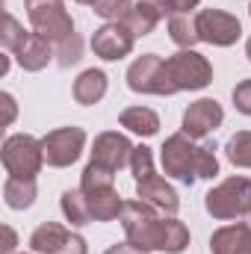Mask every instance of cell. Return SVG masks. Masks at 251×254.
<instances>
[{"label":"cell","mask_w":251,"mask_h":254,"mask_svg":"<svg viewBox=\"0 0 251 254\" xmlns=\"http://www.w3.org/2000/svg\"><path fill=\"white\" fill-rule=\"evenodd\" d=\"M249 15H251V3H249Z\"/></svg>","instance_id":"cell-37"},{"label":"cell","mask_w":251,"mask_h":254,"mask_svg":"<svg viewBox=\"0 0 251 254\" xmlns=\"http://www.w3.org/2000/svg\"><path fill=\"white\" fill-rule=\"evenodd\" d=\"M133 142L127 139L125 133L119 130H104L95 136L92 142V163L98 166H107L113 172H122L125 166H130V157H133Z\"/></svg>","instance_id":"cell-11"},{"label":"cell","mask_w":251,"mask_h":254,"mask_svg":"<svg viewBox=\"0 0 251 254\" xmlns=\"http://www.w3.org/2000/svg\"><path fill=\"white\" fill-rule=\"evenodd\" d=\"M15 57V63L21 65L24 71H42V68H48V65L54 63V57H57V48L45 39V36H39V33H27V39L21 42V48L12 54Z\"/></svg>","instance_id":"cell-15"},{"label":"cell","mask_w":251,"mask_h":254,"mask_svg":"<svg viewBox=\"0 0 251 254\" xmlns=\"http://www.w3.org/2000/svg\"><path fill=\"white\" fill-rule=\"evenodd\" d=\"M136 198L148 201L151 207H157V210L166 213V216H175V213L181 210V198H178L175 187H172L166 178H160L157 172H154L151 178H145V181L136 184Z\"/></svg>","instance_id":"cell-14"},{"label":"cell","mask_w":251,"mask_h":254,"mask_svg":"<svg viewBox=\"0 0 251 254\" xmlns=\"http://www.w3.org/2000/svg\"><path fill=\"white\" fill-rule=\"evenodd\" d=\"M0 163H3V169H6L9 178L36 181V175L48 163L45 160V145H42V139H36L30 133H12V136L3 139Z\"/></svg>","instance_id":"cell-2"},{"label":"cell","mask_w":251,"mask_h":254,"mask_svg":"<svg viewBox=\"0 0 251 254\" xmlns=\"http://www.w3.org/2000/svg\"><path fill=\"white\" fill-rule=\"evenodd\" d=\"M3 237H6V243H3V254H12L15 252V246H18V237H15V231H12L9 225H3Z\"/></svg>","instance_id":"cell-33"},{"label":"cell","mask_w":251,"mask_h":254,"mask_svg":"<svg viewBox=\"0 0 251 254\" xmlns=\"http://www.w3.org/2000/svg\"><path fill=\"white\" fill-rule=\"evenodd\" d=\"M133 45H136V36L127 30L122 21H107V24H101L92 33V51L104 63H119V60L130 57Z\"/></svg>","instance_id":"cell-10"},{"label":"cell","mask_w":251,"mask_h":254,"mask_svg":"<svg viewBox=\"0 0 251 254\" xmlns=\"http://www.w3.org/2000/svg\"><path fill=\"white\" fill-rule=\"evenodd\" d=\"M136 6V0H98L92 9L95 15H101L104 21H125L127 12Z\"/></svg>","instance_id":"cell-27"},{"label":"cell","mask_w":251,"mask_h":254,"mask_svg":"<svg viewBox=\"0 0 251 254\" xmlns=\"http://www.w3.org/2000/svg\"><path fill=\"white\" fill-rule=\"evenodd\" d=\"M24 9L33 33L45 36L51 45H60L74 36V18L65 9V0H24Z\"/></svg>","instance_id":"cell-5"},{"label":"cell","mask_w":251,"mask_h":254,"mask_svg":"<svg viewBox=\"0 0 251 254\" xmlns=\"http://www.w3.org/2000/svg\"><path fill=\"white\" fill-rule=\"evenodd\" d=\"M210 254H251V213L216 228L210 237Z\"/></svg>","instance_id":"cell-13"},{"label":"cell","mask_w":251,"mask_h":254,"mask_svg":"<svg viewBox=\"0 0 251 254\" xmlns=\"http://www.w3.org/2000/svg\"><path fill=\"white\" fill-rule=\"evenodd\" d=\"M246 57H249V63H251V39L246 42Z\"/></svg>","instance_id":"cell-36"},{"label":"cell","mask_w":251,"mask_h":254,"mask_svg":"<svg viewBox=\"0 0 251 254\" xmlns=\"http://www.w3.org/2000/svg\"><path fill=\"white\" fill-rule=\"evenodd\" d=\"M166 71L175 86V92H201L213 83V65L207 57H201L195 48L178 51L166 57Z\"/></svg>","instance_id":"cell-6"},{"label":"cell","mask_w":251,"mask_h":254,"mask_svg":"<svg viewBox=\"0 0 251 254\" xmlns=\"http://www.w3.org/2000/svg\"><path fill=\"white\" fill-rule=\"evenodd\" d=\"M119 125L127 127L136 136H154L160 130V116L151 107H127L119 116Z\"/></svg>","instance_id":"cell-22"},{"label":"cell","mask_w":251,"mask_h":254,"mask_svg":"<svg viewBox=\"0 0 251 254\" xmlns=\"http://www.w3.org/2000/svg\"><path fill=\"white\" fill-rule=\"evenodd\" d=\"M107 187H116V172L89 160V166H86L83 175H80V190L95 192V190H107Z\"/></svg>","instance_id":"cell-24"},{"label":"cell","mask_w":251,"mask_h":254,"mask_svg":"<svg viewBox=\"0 0 251 254\" xmlns=\"http://www.w3.org/2000/svg\"><path fill=\"white\" fill-rule=\"evenodd\" d=\"M42 145H45V160H48V166H54V169H68V166H74L77 160H80V154H83V148H86V130L83 127H57V130H51L45 139H42Z\"/></svg>","instance_id":"cell-9"},{"label":"cell","mask_w":251,"mask_h":254,"mask_svg":"<svg viewBox=\"0 0 251 254\" xmlns=\"http://www.w3.org/2000/svg\"><path fill=\"white\" fill-rule=\"evenodd\" d=\"M71 237V231L60 222H45L30 234V249L33 254H57L65 246V240Z\"/></svg>","instance_id":"cell-18"},{"label":"cell","mask_w":251,"mask_h":254,"mask_svg":"<svg viewBox=\"0 0 251 254\" xmlns=\"http://www.w3.org/2000/svg\"><path fill=\"white\" fill-rule=\"evenodd\" d=\"M139 254H148V252H139Z\"/></svg>","instance_id":"cell-38"},{"label":"cell","mask_w":251,"mask_h":254,"mask_svg":"<svg viewBox=\"0 0 251 254\" xmlns=\"http://www.w3.org/2000/svg\"><path fill=\"white\" fill-rule=\"evenodd\" d=\"M60 207H63L65 222H71V228H83V225L95 222V219H92L89 198H86V192L80 190V187H77V190H65L63 198H60Z\"/></svg>","instance_id":"cell-21"},{"label":"cell","mask_w":251,"mask_h":254,"mask_svg":"<svg viewBox=\"0 0 251 254\" xmlns=\"http://www.w3.org/2000/svg\"><path fill=\"white\" fill-rule=\"evenodd\" d=\"M169 39L187 51V48H195L201 39H198V27H195V15L187 12V15H172L169 18Z\"/></svg>","instance_id":"cell-23"},{"label":"cell","mask_w":251,"mask_h":254,"mask_svg":"<svg viewBox=\"0 0 251 254\" xmlns=\"http://www.w3.org/2000/svg\"><path fill=\"white\" fill-rule=\"evenodd\" d=\"M160 21H163V15H160L151 3L136 0V6L127 12V18L122 21V24H125L136 39H145V36H151V33L157 30V24H160Z\"/></svg>","instance_id":"cell-19"},{"label":"cell","mask_w":251,"mask_h":254,"mask_svg":"<svg viewBox=\"0 0 251 254\" xmlns=\"http://www.w3.org/2000/svg\"><path fill=\"white\" fill-rule=\"evenodd\" d=\"M195 27H198V39L213 45V48H231L243 36L240 18L225 12V9H213V6L195 12Z\"/></svg>","instance_id":"cell-8"},{"label":"cell","mask_w":251,"mask_h":254,"mask_svg":"<svg viewBox=\"0 0 251 254\" xmlns=\"http://www.w3.org/2000/svg\"><path fill=\"white\" fill-rule=\"evenodd\" d=\"M57 48V63L63 65V68H71V65H77L83 60V42H80V36L74 33V36H68L65 42L60 45H54Z\"/></svg>","instance_id":"cell-28"},{"label":"cell","mask_w":251,"mask_h":254,"mask_svg":"<svg viewBox=\"0 0 251 254\" xmlns=\"http://www.w3.org/2000/svg\"><path fill=\"white\" fill-rule=\"evenodd\" d=\"M122 228H125V243H130L139 252H166V254H181L189 246V228L175 219L160 213L142 198L125 201L122 210Z\"/></svg>","instance_id":"cell-1"},{"label":"cell","mask_w":251,"mask_h":254,"mask_svg":"<svg viewBox=\"0 0 251 254\" xmlns=\"http://www.w3.org/2000/svg\"><path fill=\"white\" fill-rule=\"evenodd\" d=\"M225 122V110L216 98H198L195 104H189L181 122V133H187L189 139H204L210 136L216 127Z\"/></svg>","instance_id":"cell-12"},{"label":"cell","mask_w":251,"mask_h":254,"mask_svg":"<svg viewBox=\"0 0 251 254\" xmlns=\"http://www.w3.org/2000/svg\"><path fill=\"white\" fill-rule=\"evenodd\" d=\"M104 254H139V249H133L130 243H116V246H110Z\"/></svg>","instance_id":"cell-34"},{"label":"cell","mask_w":251,"mask_h":254,"mask_svg":"<svg viewBox=\"0 0 251 254\" xmlns=\"http://www.w3.org/2000/svg\"><path fill=\"white\" fill-rule=\"evenodd\" d=\"M204 207L219 222H237L251 213V181L243 175H234L204 195Z\"/></svg>","instance_id":"cell-3"},{"label":"cell","mask_w":251,"mask_h":254,"mask_svg":"<svg viewBox=\"0 0 251 254\" xmlns=\"http://www.w3.org/2000/svg\"><path fill=\"white\" fill-rule=\"evenodd\" d=\"M24 39H27L24 24H21L12 12H6V15H3V33H0V45H3V51H6V54H15V51L21 48Z\"/></svg>","instance_id":"cell-25"},{"label":"cell","mask_w":251,"mask_h":254,"mask_svg":"<svg viewBox=\"0 0 251 254\" xmlns=\"http://www.w3.org/2000/svg\"><path fill=\"white\" fill-rule=\"evenodd\" d=\"M145 3H151L163 18H172V15H187L192 9H198L201 0H145Z\"/></svg>","instance_id":"cell-29"},{"label":"cell","mask_w":251,"mask_h":254,"mask_svg":"<svg viewBox=\"0 0 251 254\" xmlns=\"http://www.w3.org/2000/svg\"><path fill=\"white\" fill-rule=\"evenodd\" d=\"M0 104H3V127H9L15 122V116H18V104H15V98L9 92L0 95Z\"/></svg>","instance_id":"cell-32"},{"label":"cell","mask_w":251,"mask_h":254,"mask_svg":"<svg viewBox=\"0 0 251 254\" xmlns=\"http://www.w3.org/2000/svg\"><path fill=\"white\" fill-rule=\"evenodd\" d=\"M107 86H110V80H107V74H104L101 68H86V71L74 80V89H71V92H74V101H77V104L95 107V104L104 101Z\"/></svg>","instance_id":"cell-16"},{"label":"cell","mask_w":251,"mask_h":254,"mask_svg":"<svg viewBox=\"0 0 251 254\" xmlns=\"http://www.w3.org/2000/svg\"><path fill=\"white\" fill-rule=\"evenodd\" d=\"M130 172H133L136 184L154 175V154H151V148H148V145H136V148H133V157H130Z\"/></svg>","instance_id":"cell-26"},{"label":"cell","mask_w":251,"mask_h":254,"mask_svg":"<svg viewBox=\"0 0 251 254\" xmlns=\"http://www.w3.org/2000/svg\"><path fill=\"white\" fill-rule=\"evenodd\" d=\"M127 89L136 92V95H160V98L178 95L172 80H169L166 60L157 57V54H142V57H136L130 63V68H127Z\"/></svg>","instance_id":"cell-7"},{"label":"cell","mask_w":251,"mask_h":254,"mask_svg":"<svg viewBox=\"0 0 251 254\" xmlns=\"http://www.w3.org/2000/svg\"><path fill=\"white\" fill-rule=\"evenodd\" d=\"M160 160H163V172L169 178H175L187 187L201 181V145H195V139H189L187 133L169 136L160 148Z\"/></svg>","instance_id":"cell-4"},{"label":"cell","mask_w":251,"mask_h":254,"mask_svg":"<svg viewBox=\"0 0 251 254\" xmlns=\"http://www.w3.org/2000/svg\"><path fill=\"white\" fill-rule=\"evenodd\" d=\"M74 3H80V6H95L98 0H74Z\"/></svg>","instance_id":"cell-35"},{"label":"cell","mask_w":251,"mask_h":254,"mask_svg":"<svg viewBox=\"0 0 251 254\" xmlns=\"http://www.w3.org/2000/svg\"><path fill=\"white\" fill-rule=\"evenodd\" d=\"M57 254H89V249H86V240H83L80 234H74V231H71V237L65 240V246Z\"/></svg>","instance_id":"cell-31"},{"label":"cell","mask_w":251,"mask_h":254,"mask_svg":"<svg viewBox=\"0 0 251 254\" xmlns=\"http://www.w3.org/2000/svg\"><path fill=\"white\" fill-rule=\"evenodd\" d=\"M86 198H89V207H92V219H95V222H113V219H122L125 201H122V195H119L116 187L86 192Z\"/></svg>","instance_id":"cell-17"},{"label":"cell","mask_w":251,"mask_h":254,"mask_svg":"<svg viewBox=\"0 0 251 254\" xmlns=\"http://www.w3.org/2000/svg\"><path fill=\"white\" fill-rule=\"evenodd\" d=\"M36 195H39L36 181H27V178H6L3 181V201H6L9 210H27V207H33Z\"/></svg>","instance_id":"cell-20"},{"label":"cell","mask_w":251,"mask_h":254,"mask_svg":"<svg viewBox=\"0 0 251 254\" xmlns=\"http://www.w3.org/2000/svg\"><path fill=\"white\" fill-rule=\"evenodd\" d=\"M231 98H234V107H237V113H243V116H251V80H243V83H237Z\"/></svg>","instance_id":"cell-30"}]
</instances>
